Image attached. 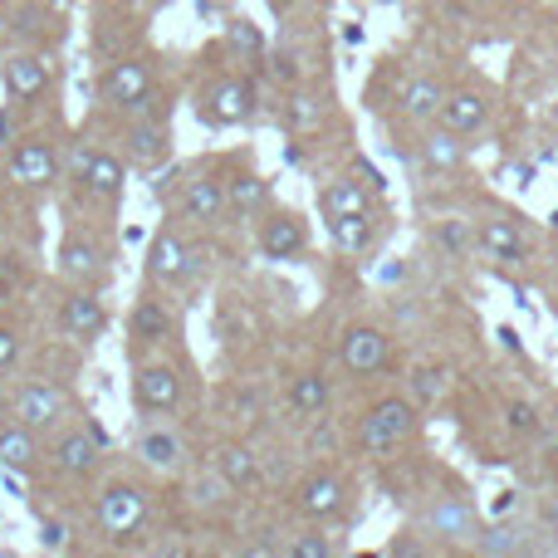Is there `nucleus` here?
<instances>
[{
    "label": "nucleus",
    "mask_w": 558,
    "mask_h": 558,
    "mask_svg": "<svg viewBox=\"0 0 558 558\" xmlns=\"http://www.w3.org/2000/svg\"><path fill=\"white\" fill-rule=\"evenodd\" d=\"M422 422H426V412L407 392H383V397H373V402L357 412L353 446L363 456H392V451H402L407 441H416Z\"/></svg>",
    "instance_id": "nucleus-1"
},
{
    "label": "nucleus",
    "mask_w": 558,
    "mask_h": 558,
    "mask_svg": "<svg viewBox=\"0 0 558 558\" xmlns=\"http://www.w3.org/2000/svg\"><path fill=\"white\" fill-rule=\"evenodd\" d=\"M202 270H206V251L192 226H182L177 216L157 226L153 245H147V284L182 294V289H192L202 279Z\"/></svg>",
    "instance_id": "nucleus-2"
},
{
    "label": "nucleus",
    "mask_w": 558,
    "mask_h": 558,
    "mask_svg": "<svg viewBox=\"0 0 558 558\" xmlns=\"http://www.w3.org/2000/svg\"><path fill=\"white\" fill-rule=\"evenodd\" d=\"M94 530L104 534L118 549H133L137 534H147V520H153V490L137 481H108L94 490Z\"/></svg>",
    "instance_id": "nucleus-3"
},
{
    "label": "nucleus",
    "mask_w": 558,
    "mask_h": 558,
    "mask_svg": "<svg viewBox=\"0 0 558 558\" xmlns=\"http://www.w3.org/2000/svg\"><path fill=\"white\" fill-rule=\"evenodd\" d=\"M192 397V367L177 357H133V407L143 416H177Z\"/></svg>",
    "instance_id": "nucleus-4"
},
{
    "label": "nucleus",
    "mask_w": 558,
    "mask_h": 558,
    "mask_svg": "<svg viewBox=\"0 0 558 558\" xmlns=\"http://www.w3.org/2000/svg\"><path fill=\"white\" fill-rule=\"evenodd\" d=\"M422 530L432 534V544L441 554H451V549H471L475 544V534L485 530V520H481V505H475V495L465 490V485H456V481H446L441 490L426 500V514H422Z\"/></svg>",
    "instance_id": "nucleus-5"
},
{
    "label": "nucleus",
    "mask_w": 558,
    "mask_h": 558,
    "mask_svg": "<svg viewBox=\"0 0 558 558\" xmlns=\"http://www.w3.org/2000/svg\"><path fill=\"white\" fill-rule=\"evenodd\" d=\"M353 475H343L338 465H314L304 471L294 485H289V510L304 524H338L348 510H353Z\"/></svg>",
    "instance_id": "nucleus-6"
},
{
    "label": "nucleus",
    "mask_w": 558,
    "mask_h": 558,
    "mask_svg": "<svg viewBox=\"0 0 558 558\" xmlns=\"http://www.w3.org/2000/svg\"><path fill=\"white\" fill-rule=\"evenodd\" d=\"M260 108V94H255V78L235 69H216L202 88H196V118L206 128H245Z\"/></svg>",
    "instance_id": "nucleus-7"
},
{
    "label": "nucleus",
    "mask_w": 558,
    "mask_h": 558,
    "mask_svg": "<svg viewBox=\"0 0 558 558\" xmlns=\"http://www.w3.org/2000/svg\"><path fill=\"white\" fill-rule=\"evenodd\" d=\"M338 367H343L348 377H357V383L392 373V367H397L392 328L373 324V318H353V324L338 333Z\"/></svg>",
    "instance_id": "nucleus-8"
},
{
    "label": "nucleus",
    "mask_w": 558,
    "mask_h": 558,
    "mask_svg": "<svg viewBox=\"0 0 558 558\" xmlns=\"http://www.w3.org/2000/svg\"><path fill=\"white\" fill-rule=\"evenodd\" d=\"M104 446H108V436L94 422H64L59 432H49L45 465L59 481H88L98 471V461H104Z\"/></svg>",
    "instance_id": "nucleus-9"
},
{
    "label": "nucleus",
    "mask_w": 558,
    "mask_h": 558,
    "mask_svg": "<svg viewBox=\"0 0 558 558\" xmlns=\"http://www.w3.org/2000/svg\"><path fill=\"white\" fill-rule=\"evenodd\" d=\"M182 338V318H177L172 299L167 289H143L128 308V357H143V353H157V348H172Z\"/></svg>",
    "instance_id": "nucleus-10"
},
{
    "label": "nucleus",
    "mask_w": 558,
    "mask_h": 558,
    "mask_svg": "<svg viewBox=\"0 0 558 558\" xmlns=\"http://www.w3.org/2000/svg\"><path fill=\"white\" fill-rule=\"evenodd\" d=\"M177 221L192 226V231H216V226L231 221V211H226L221 167H196V172H182V182H177Z\"/></svg>",
    "instance_id": "nucleus-11"
},
{
    "label": "nucleus",
    "mask_w": 558,
    "mask_h": 558,
    "mask_svg": "<svg viewBox=\"0 0 558 558\" xmlns=\"http://www.w3.org/2000/svg\"><path fill=\"white\" fill-rule=\"evenodd\" d=\"M10 416L45 436L59 432V426L74 416V387L59 383V377H29V383H20L15 397H10Z\"/></svg>",
    "instance_id": "nucleus-12"
},
{
    "label": "nucleus",
    "mask_w": 558,
    "mask_h": 558,
    "mask_svg": "<svg viewBox=\"0 0 558 558\" xmlns=\"http://www.w3.org/2000/svg\"><path fill=\"white\" fill-rule=\"evenodd\" d=\"M123 186H128V162L123 153L113 147H94L84 143L74 153V192L94 206H118L123 202Z\"/></svg>",
    "instance_id": "nucleus-13"
},
{
    "label": "nucleus",
    "mask_w": 558,
    "mask_h": 558,
    "mask_svg": "<svg viewBox=\"0 0 558 558\" xmlns=\"http://www.w3.org/2000/svg\"><path fill=\"white\" fill-rule=\"evenodd\" d=\"M308 245H314V231L308 221L294 211V206H270V211L255 221V251L275 265H289V260H304Z\"/></svg>",
    "instance_id": "nucleus-14"
},
{
    "label": "nucleus",
    "mask_w": 558,
    "mask_h": 558,
    "mask_svg": "<svg viewBox=\"0 0 558 558\" xmlns=\"http://www.w3.org/2000/svg\"><path fill=\"white\" fill-rule=\"evenodd\" d=\"M475 255L490 265H534V235L520 216H475Z\"/></svg>",
    "instance_id": "nucleus-15"
},
{
    "label": "nucleus",
    "mask_w": 558,
    "mask_h": 558,
    "mask_svg": "<svg viewBox=\"0 0 558 558\" xmlns=\"http://www.w3.org/2000/svg\"><path fill=\"white\" fill-rule=\"evenodd\" d=\"M221 177H226V211H231V221H260L275 206L270 177L255 172L245 157H231V162L221 167Z\"/></svg>",
    "instance_id": "nucleus-16"
},
{
    "label": "nucleus",
    "mask_w": 558,
    "mask_h": 558,
    "mask_svg": "<svg viewBox=\"0 0 558 558\" xmlns=\"http://www.w3.org/2000/svg\"><path fill=\"white\" fill-rule=\"evenodd\" d=\"M157 88V64L153 54H118L113 64L98 74V98L108 108H133L137 98H147Z\"/></svg>",
    "instance_id": "nucleus-17"
},
{
    "label": "nucleus",
    "mask_w": 558,
    "mask_h": 558,
    "mask_svg": "<svg viewBox=\"0 0 558 558\" xmlns=\"http://www.w3.org/2000/svg\"><path fill=\"white\" fill-rule=\"evenodd\" d=\"M490 118H495V94L481 84V78H465V84L446 88V104H441V118H436V123H446L461 137H481L485 128H490Z\"/></svg>",
    "instance_id": "nucleus-18"
},
{
    "label": "nucleus",
    "mask_w": 558,
    "mask_h": 558,
    "mask_svg": "<svg viewBox=\"0 0 558 558\" xmlns=\"http://www.w3.org/2000/svg\"><path fill=\"white\" fill-rule=\"evenodd\" d=\"M5 177L25 192H45L59 182V147L49 137H20L5 153Z\"/></svg>",
    "instance_id": "nucleus-19"
},
{
    "label": "nucleus",
    "mask_w": 558,
    "mask_h": 558,
    "mask_svg": "<svg viewBox=\"0 0 558 558\" xmlns=\"http://www.w3.org/2000/svg\"><path fill=\"white\" fill-rule=\"evenodd\" d=\"M0 84H5L10 104H39L54 88V59L45 49H15L0 64Z\"/></svg>",
    "instance_id": "nucleus-20"
},
{
    "label": "nucleus",
    "mask_w": 558,
    "mask_h": 558,
    "mask_svg": "<svg viewBox=\"0 0 558 558\" xmlns=\"http://www.w3.org/2000/svg\"><path fill=\"white\" fill-rule=\"evenodd\" d=\"M118 143H123V162H133L137 172H157L172 157V118H128Z\"/></svg>",
    "instance_id": "nucleus-21"
},
{
    "label": "nucleus",
    "mask_w": 558,
    "mask_h": 558,
    "mask_svg": "<svg viewBox=\"0 0 558 558\" xmlns=\"http://www.w3.org/2000/svg\"><path fill=\"white\" fill-rule=\"evenodd\" d=\"M59 328H64V338H74L78 348L98 343V338L108 333V304H104V294H98L94 284H74L64 299H59Z\"/></svg>",
    "instance_id": "nucleus-22"
},
{
    "label": "nucleus",
    "mask_w": 558,
    "mask_h": 558,
    "mask_svg": "<svg viewBox=\"0 0 558 558\" xmlns=\"http://www.w3.org/2000/svg\"><path fill=\"white\" fill-rule=\"evenodd\" d=\"M59 275L74 279V284L104 289L108 275H113V251H108L104 241H94V235H84V231H69L64 245H59Z\"/></svg>",
    "instance_id": "nucleus-23"
},
{
    "label": "nucleus",
    "mask_w": 558,
    "mask_h": 558,
    "mask_svg": "<svg viewBox=\"0 0 558 558\" xmlns=\"http://www.w3.org/2000/svg\"><path fill=\"white\" fill-rule=\"evenodd\" d=\"M446 78L441 74H432V69H416V74H407L402 84H397V94H392V108L407 118L412 128H426V123H436L441 118V104H446Z\"/></svg>",
    "instance_id": "nucleus-24"
},
{
    "label": "nucleus",
    "mask_w": 558,
    "mask_h": 558,
    "mask_svg": "<svg viewBox=\"0 0 558 558\" xmlns=\"http://www.w3.org/2000/svg\"><path fill=\"white\" fill-rule=\"evenodd\" d=\"M211 465L235 495H255L265 485V465H260V451H255L245 436H221L211 446Z\"/></svg>",
    "instance_id": "nucleus-25"
},
{
    "label": "nucleus",
    "mask_w": 558,
    "mask_h": 558,
    "mask_svg": "<svg viewBox=\"0 0 558 558\" xmlns=\"http://www.w3.org/2000/svg\"><path fill=\"white\" fill-rule=\"evenodd\" d=\"M416 157H422L426 172L456 177L471 167V137L451 133L446 123H426V128H416Z\"/></svg>",
    "instance_id": "nucleus-26"
},
{
    "label": "nucleus",
    "mask_w": 558,
    "mask_h": 558,
    "mask_svg": "<svg viewBox=\"0 0 558 558\" xmlns=\"http://www.w3.org/2000/svg\"><path fill=\"white\" fill-rule=\"evenodd\" d=\"M377 196L383 192H373L357 172H338L318 186V211H324V221H338V216H373Z\"/></svg>",
    "instance_id": "nucleus-27"
},
{
    "label": "nucleus",
    "mask_w": 558,
    "mask_h": 558,
    "mask_svg": "<svg viewBox=\"0 0 558 558\" xmlns=\"http://www.w3.org/2000/svg\"><path fill=\"white\" fill-rule=\"evenodd\" d=\"M284 407L299 422H318V416L333 407V383H328L324 367H299L284 383Z\"/></svg>",
    "instance_id": "nucleus-28"
},
{
    "label": "nucleus",
    "mask_w": 558,
    "mask_h": 558,
    "mask_svg": "<svg viewBox=\"0 0 558 558\" xmlns=\"http://www.w3.org/2000/svg\"><path fill=\"white\" fill-rule=\"evenodd\" d=\"M133 456L147 465V471L177 475V471H186V456H192V446H186V436L177 432V426H153V432H143L133 441Z\"/></svg>",
    "instance_id": "nucleus-29"
},
{
    "label": "nucleus",
    "mask_w": 558,
    "mask_h": 558,
    "mask_svg": "<svg viewBox=\"0 0 558 558\" xmlns=\"http://www.w3.org/2000/svg\"><path fill=\"white\" fill-rule=\"evenodd\" d=\"M39 461H45V432H35V426L5 416V422H0V471L29 475Z\"/></svg>",
    "instance_id": "nucleus-30"
},
{
    "label": "nucleus",
    "mask_w": 558,
    "mask_h": 558,
    "mask_svg": "<svg viewBox=\"0 0 558 558\" xmlns=\"http://www.w3.org/2000/svg\"><path fill=\"white\" fill-rule=\"evenodd\" d=\"M284 128L289 133H318V128H324V118L333 113V94H328V88H314L304 78V84H294V88H284Z\"/></svg>",
    "instance_id": "nucleus-31"
},
{
    "label": "nucleus",
    "mask_w": 558,
    "mask_h": 558,
    "mask_svg": "<svg viewBox=\"0 0 558 558\" xmlns=\"http://www.w3.org/2000/svg\"><path fill=\"white\" fill-rule=\"evenodd\" d=\"M221 54L231 59V64H265V54H270V39H265V29L255 25L251 15H231L226 20V35H221Z\"/></svg>",
    "instance_id": "nucleus-32"
},
{
    "label": "nucleus",
    "mask_w": 558,
    "mask_h": 558,
    "mask_svg": "<svg viewBox=\"0 0 558 558\" xmlns=\"http://www.w3.org/2000/svg\"><path fill=\"white\" fill-rule=\"evenodd\" d=\"M377 235H387V221H377V211L373 216H338V221H328V241H333L343 255H367L377 245Z\"/></svg>",
    "instance_id": "nucleus-33"
},
{
    "label": "nucleus",
    "mask_w": 558,
    "mask_h": 558,
    "mask_svg": "<svg viewBox=\"0 0 558 558\" xmlns=\"http://www.w3.org/2000/svg\"><path fill=\"white\" fill-rule=\"evenodd\" d=\"M471 554L481 558H510V554H530V534H524V524H485L481 534H475Z\"/></svg>",
    "instance_id": "nucleus-34"
},
{
    "label": "nucleus",
    "mask_w": 558,
    "mask_h": 558,
    "mask_svg": "<svg viewBox=\"0 0 558 558\" xmlns=\"http://www.w3.org/2000/svg\"><path fill=\"white\" fill-rule=\"evenodd\" d=\"M451 383L456 377H451L446 363H422V367H412V377H407V397H412L422 412H432V407L451 392Z\"/></svg>",
    "instance_id": "nucleus-35"
},
{
    "label": "nucleus",
    "mask_w": 558,
    "mask_h": 558,
    "mask_svg": "<svg viewBox=\"0 0 558 558\" xmlns=\"http://www.w3.org/2000/svg\"><path fill=\"white\" fill-rule=\"evenodd\" d=\"M500 422H505V432H514L520 441H539L544 426H549V416H544V407L530 402V397H505Z\"/></svg>",
    "instance_id": "nucleus-36"
},
{
    "label": "nucleus",
    "mask_w": 558,
    "mask_h": 558,
    "mask_svg": "<svg viewBox=\"0 0 558 558\" xmlns=\"http://www.w3.org/2000/svg\"><path fill=\"white\" fill-rule=\"evenodd\" d=\"M186 495H192V510H202V514H216V510H226L231 505V485L216 475V465H206V471H196L192 481H186Z\"/></svg>",
    "instance_id": "nucleus-37"
},
{
    "label": "nucleus",
    "mask_w": 558,
    "mask_h": 558,
    "mask_svg": "<svg viewBox=\"0 0 558 558\" xmlns=\"http://www.w3.org/2000/svg\"><path fill=\"white\" fill-rule=\"evenodd\" d=\"M348 554V539H338V534H328L324 524H314V530L294 534V539H284V558H338Z\"/></svg>",
    "instance_id": "nucleus-38"
},
{
    "label": "nucleus",
    "mask_w": 558,
    "mask_h": 558,
    "mask_svg": "<svg viewBox=\"0 0 558 558\" xmlns=\"http://www.w3.org/2000/svg\"><path fill=\"white\" fill-rule=\"evenodd\" d=\"M265 416V392L255 383H235L226 392V422L231 426H255Z\"/></svg>",
    "instance_id": "nucleus-39"
},
{
    "label": "nucleus",
    "mask_w": 558,
    "mask_h": 558,
    "mask_svg": "<svg viewBox=\"0 0 558 558\" xmlns=\"http://www.w3.org/2000/svg\"><path fill=\"white\" fill-rule=\"evenodd\" d=\"M39 549H45V554H74V549H78L74 524H64V520H45V524H39Z\"/></svg>",
    "instance_id": "nucleus-40"
},
{
    "label": "nucleus",
    "mask_w": 558,
    "mask_h": 558,
    "mask_svg": "<svg viewBox=\"0 0 558 558\" xmlns=\"http://www.w3.org/2000/svg\"><path fill=\"white\" fill-rule=\"evenodd\" d=\"M25 363V333L15 324H0V373H15Z\"/></svg>",
    "instance_id": "nucleus-41"
},
{
    "label": "nucleus",
    "mask_w": 558,
    "mask_h": 558,
    "mask_svg": "<svg viewBox=\"0 0 558 558\" xmlns=\"http://www.w3.org/2000/svg\"><path fill=\"white\" fill-rule=\"evenodd\" d=\"M539 520H544V530L558 539V485H549V495H544V505H539Z\"/></svg>",
    "instance_id": "nucleus-42"
},
{
    "label": "nucleus",
    "mask_w": 558,
    "mask_h": 558,
    "mask_svg": "<svg viewBox=\"0 0 558 558\" xmlns=\"http://www.w3.org/2000/svg\"><path fill=\"white\" fill-rule=\"evenodd\" d=\"M5 35H10V10H5V0H0V45H5Z\"/></svg>",
    "instance_id": "nucleus-43"
},
{
    "label": "nucleus",
    "mask_w": 558,
    "mask_h": 558,
    "mask_svg": "<svg viewBox=\"0 0 558 558\" xmlns=\"http://www.w3.org/2000/svg\"><path fill=\"white\" fill-rule=\"evenodd\" d=\"M5 416H10V392L0 387V422H5Z\"/></svg>",
    "instance_id": "nucleus-44"
},
{
    "label": "nucleus",
    "mask_w": 558,
    "mask_h": 558,
    "mask_svg": "<svg viewBox=\"0 0 558 558\" xmlns=\"http://www.w3.org/2000/svg\"><path fill=\"white\" fill-rule=\"evenodd\" d=\"M104 5H133V0H104Z\"/></svg>",
    "instance_id": "nucleus-45"
},
{
    "label": "nucleus",
    "mask_w": 558,
    "mask_h": 558,
    "mask_svg": "<svg viewBox=\"0 0 558 558\" xmlns=\"http://www.w3.org/2000/svg\"><path fill=\"white\" fill-rule=\"evenodd\" d=\"M485 5H510V0H485Z\"/></svg>",
    "instance_id": "nucleus-46"
},
{
    "label": "nucleus",
    "mask_w": 558,
    "mask_h": 558,
    "mask_svg": "<svg viewBox=\"0 0 558 558\" xmlns=\"http://www.w3.org/2000/svg\"><path fill=\"white\" fill-rule=\"evenodd\" d=\"M554 308H558V279H554Z\"/></svg>",
    "instance_id": "nucleus-47"
},
{
    "label": "nucleus",
    "mask_w": 558,
    "mask_h": 558,
    "mask_svg": "<svg viewBox=\"0 0 558 558\" xmlns=\"http://www.w3.org/2000/svg\"><path fill=\"white\" fill-rule=\"evenodd\" d=\"M5 5H20V0H5Z\"/></svg>",
    "instance_id": "nucleus-48"
}]
</instances>
